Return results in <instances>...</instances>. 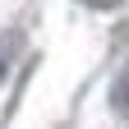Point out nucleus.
Here are the masks:
<instances>
[{
  "label": "nucleus",
  "instance_id": "1",
  "mask_svg": "<svg viewBox=\"0 0 129 129\" xmlns=\"http://www.w3.org/2000/svg\"><path fill=\"white\" fill-rule=\"evenodd\" d=\"M14 46H19V37L5 32V37H0V78H5V69H9V51H14Z\"/></svg>",
  "mask_w": 129,
  "mask_h": 129
},
{
  "label": "nucleus",
  "instance_id": "2",
  "mask_svg": "<svg viewBox=\"0 0 129 129\" xmlns=\"http://www.w3.org/2000/svg\"><path fill=\"white\" fill-rule=\"evenodd\" d=\"M83 5H92V9H115L120 0H83Z\"/></svg>",
  "mask_w": 129,
  "mask_h": 129
}]
</instances>
